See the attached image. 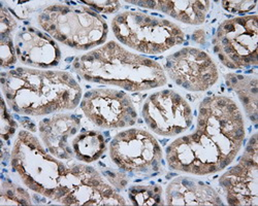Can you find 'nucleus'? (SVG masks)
Returning <instances> with one entry per match:
<instances>
[{"mask_svg":"<svg viewBox=\"0 0 258 206\" xmlns=\"http://www.w3.org/2000/svg\"><path fill=\"white\" fill-rule=\"evenodd\" d=\"M112 29L120 43L149 55L162 54L185 41V34L177 24L139 11L115 16Z\"/></svg>","mask_w":258,"mask_h":206,"instance_id":"6","label":"nucleus"},{"mask_svg":"<svg viewBox=\"0 0 258 206\" xmlns=\"http://www.w3.org/2000/svg\"><path fill=\"white\" fill-rule=\"evenodd\" d=\"M73 69L87 81L131 92L152 90L167 82L165 71L158 62L129 52L116 41H109L77 57Z\"/></svg>","mask_w":258,"mask_h":206,"instance_id":"3","label":"nucleus"},{"mask_svg":"<svg viewBox=\"0 0 258 206\" xmlns=\"http://www.w3.org/2000/svg\"><path fill=\"white\" fill-rule=\"evenodd\" d=\"M54 201L71 206L127 205L126 200L95 168L84 164L67 168Z\"/></svg>","mask_w":258,"mask_h":206,"instance_id":"8","label":"nucleus"},{"mask_svg":"<svg viewBox=\"0 0 258 206\" xmlns=\"http://www.w3.org/2000/svg\"><path fill=\"white\" fill-rule=\"evenodd\" d=\"M258 17L256 15L223 21L213 38L214 52L230 69L258 65Z\"/></svg>","mask_w":258,"mask_h":206,"instance_id":"7","label":"nucleus"},{"mask_svg":"<svg viewBox=\"0 0 258 206\" xmlns=\"http://www.w3.org/2000/svg\"><path fill=\"white\" fill-rule=\"evenodd\" d=\"M103 174L106 176V178L110 180V182L115 185V187L119 190H122L125 188V185L127 184V179L125 177V175L121 174V173H116L113 171H110L109 169L107 170H103Z\"/></svg>","mask_w":258,"mask_h":206,"instance_id":"27","label":"nucleus"},{"mask_svg":"<svg viewBox=\"0 0 258 206\" xmlns=\"http://www.w3.org/2000/svg\"><path fill=\"white\" fill-rule=\"evenodd\" d=\"M17 52L12 35L0 36V59L3 68H9L16 64Z\"/></svg>","mask_w":258,"mask_h":206,"instance_id":"22","label":"nucleus"},{"mask_svg":"<svg viewBox=\"0 0 258 206\" xmlns=\"http://www.w3.org/2000/svg\"><path fill=\"white\" fill-rule=\"evenodd\" d=\"M83 4L87 5L96 13L103 14L117 13L121 8L120 2H110V0H105V2H83Z\"/></svg>","mask_w":258,"mask_h":206,"instance_id":"26","label":"nucleus"},{"mask_svg":"<svg viewBox=\"0 0 258 206\" xmlns=\"http://www.w3.org/2000/svg\"><path fill=\"white\" fill-rule=\"evenodd\" d=\"M2 126H0V131H2V137L3 140H10L16 130H17V123L16 121L13 119V117L11 116V114L9 113L8 107H7V101L5 99V97L3 98V103H2Z\"/></svg>","mask_w":258,"mask_h":206,"instance_id":"23","label":"nucleus"},{"mask_svg":"<svg viewBox=\"0 0 258 206\" xmlns=\"http://www.w3.org/2000/svg\"><path fill=\"white\" fill-rule=\"evenodd\" d=\"M163 69L176 85L191 92L207 91L219 78L214 60L197 48H184L167 56Z\"/></svg>","mask_w":258,"mask_h":206,"instance_id":"12","label":"nucleus"},{"mask_svg":"<svg viewBox=\"0 0 258 206\" xmlns=\"http://www.w3.org/2000/svg\"><path fill=\"white\" fill-rule=\"evenodd\" d=\"M245 125L236 103L221 95L200 105L196 131L177 138L166 148L168 167L193 175H209L225 169L240 153Z\"/></svg>","mask_w":258,"mask_h":206,"instance_id":"1","label":"nucleus"},{"mask_svg":"<svg viewBox=\"0 0 258 206\" xmlns=\"http://www.w3.org/2000/svg\"><path fill=\"white\" fill-rule=\"evenodd\" d=\"M227 87L238 95L248 119L257 126L258 122V80L256 76L227 73Z\"/></svg>","mask_w":258,"mask_h":206,"instance_id":"18","label":"nucleus"},{"mask_svg":"<svg viewBox=\"0 0 258 206\" xmlns=\"http://www.w3.org/2000/svg\"><path fill=\"white\" fill-rule=\"evenodd\" d=\"M81 109L91 123L102 129L131 127L138 120L132 98L115 89L99 88L86 92Z\"/></svg>","mask_w":258,"mask_h":206,"instance_id":"10","label":"nucleus"},{"mask_svg":"<svg viewBox=\"0 0 258 206\" xmlns=\"http://www.w3.org/2000/svg\"><path fill=\"white\" fill-rule=\"evenodd\" d=\"M226 201L232 206L258 205V135L248 141L238 164L219 179Z\"/></svg>","mask_w":258,"mask_h":206,"instance_id":"13","label":"nucleus"},{"mask_svg":"<svg viewBox=\"0 0 258 206\" xmlns=\"http://www.w3.org/2000/svg\"><path fill=\"white\" fill-rule=\"evenodd\" d=\"M75 158L85 163L97 161L106 151V143L101 133L95 130L80 132L73 141Z\"/></svg>","mask_w":258,"mask_h":206,"instance_id":"19","label":"nucleus"},{"mask_svg":"<svg viewBox=\"0 0 258 206\" xmlns=\"http://www.w3.org/2000/svg\"><path fill=\"white\" fill-rule=\"evenodd\" d=\"M192 39L198 44L205 45V43H206V32H205V30H203V29L196 30L195 33L192 34Z\"/></svg>","mask_w":258,"mask_h":206,"instance_id":"28","label":"nucleus"},{"mask_svg":"<svg viewBox=\"0 0 258 206\" xmlns=\"http://www.w3.org/2000/svg\"><path fill=\"white\" fill-rule=\"evenodd\" d=\"M17 20L11 14L10 10L2 4V11H0V36L12 35V33L17 29Z\"/></svg>","mask_w":258,"mask_h":206,"instance_id":"24","label":"nucleus"},{"mask_svg":"<svg viewBox=\"0 0 258 206\" xmlns=\"http://www.w3.org/2000/svg\"><path fill=\"white\" fill-rule=\"evenodd\" d=\"M114 164L129 173L157 174L163 169V153L157 139L146 130L128 129L118 133L110 144Z\"/></svg>","mask_w":258,"mask_h":206,"instance_id":"9","label":"nucleus"},{"mask_svg":"<svg viewBox=\"0 0 258 206\" xmlns=\"http://www.w3.org/2000/svg\"><path fill=\"white\" fill-rule=\"evenodd\" d=\"M82 128L81 120L73 114H57L39 122V136L48 151L57 159L75 158L73 141Z\"/></svg>","mask_w":258,"mask_h":206,"instance_id":"15","label":"nucleus"},{"mask_svg":"<svg viewBox=\"0 0 258 206\" xmlns=\"http://www.w3.org/2000/svg\"><path fill=\"white\" fill-rule=\"evenodd\" d=\"M18 59L35 68H52L61 61V51L53 37L34 27L21 29L15 36Z\"/></svg>","mask_w":258,"mask_h":206,"instance_id":"14","label":"nucleus"},{"mask_svg":"<svg viewBox=\"0 0 258 206\" xmlns=\"http://www.w3.org/2000/svg\"><path fill=\"white\" fill-rule=\"evenodd\" d=\"M166 205L221 206L223 201L210 184L188 176H178L171 180L165 190Z\"/></svg>","mask_w":258,"mask_h":206,"instance_id":"16","label":"nucleus"},{"mask_svg":"<svg viewBox=\"0 0 258 206\" xmlns=\"http://www.w3.org/2000/svg\"><path fill=\"white\" fill-rule=\"evenodd\" d=\"M37 22L55 40L79 51L103 45L109 33L105 20L85 6H49L39 13Z\"/></svg>","mask_w":258,"mask_h":206,"instance_id":"4","label":"nucleus"},{"mask_svg":"<svg viewBox=\"0 0 258 206\" xmlns=\"http://www.w3.org/2000/svg\"><path fill=\"white\" fill-rule=\"evenodd\" d=\"M2 88L8 106L22 116H46L75 110L82 89L66 71L26 67L2 72Z\"/></svg>","mask_w":258,"mask_h":206,"instance_id":"2","label":"nucleus"},{"mask_svg":"<svg viewBox=\"0 0 258 206\" xmlns=\"http://www.w3.org/2000/svg\"><path fill=\"white\" fill-rule=\"evenodd\" d=\"M29 193L12 180L3 177L0 205H32Z\"/></svg>","mask_w":258,"mask_h":206,"instance_id":"21","label":"nucleus"},{"mask_svg":"<svg viewBox=\"0 0 258 206\" xmlns=\"http://www.w3.org/2000/svg\"><path fill=\"white\" fill-rule=\"evenodd\" d=\"M11 164L28 189L54 201L68 167L49 154L33 134L19 132L12 150Z\"/></svg>","mask_w":258,"mask_h":206,"instance_id":"5","label":"nucleus"},{"mask_svg":"<svg viewBox=\"0 0 258 206\" xmlns=\"http://www.w3.org/2000/svg\"><path fill=\"white\" fill-rule=\"evenodd\" d=\"M127 4L145 9L159 11L182 23L190 25L203 24L211 8L208 0H190V2H164V0H129Z\"/></svg>","mask_w":258,"mask_h":206,"instance_id":"17","label":"nucleus"},{"mask_svg":"<svg viewBox=\"0 0 258 206\" xmlns=\"http://www.w3.org/2000/svg\"><path fill=\"white\" fill-rule=\"evenodd\" d=\"M142 115L150 130L168 137L187 131L193 121L190 105L173 90L150 95L144 103Z\"/></svg>","mask_w":258,"mask_h":206,"instance_id":"11","label":"nucleus"},{"mask_svg":"<svg viewBox=\"0 0 258 206\" xmlns=\"http://www.w3.org/2000/svg\"><path fill=\"white\" fill-rule=\"evenodd\" d=\"M222 8L232 14H245L249 13L256 8V2L253 0V2H222Z\"/></svg>","mask_w":258,"mask_h":206,"instance_id":"25","label":"nucleus"},{"mask_svg":"<svg viewBox=\"0 0 258 206\" xmlns=\"http://www.w3.org/2000/svg\"><path fill=\"white\" fill-rule=\"evenodd\" d=\"M132 204L138 206H161L165 204L159 184H135L128 190Z\"/></svg>","mask_w":258,"mask_h":206,"instance_id":"20","label":"nucleus"}]
</instances>
